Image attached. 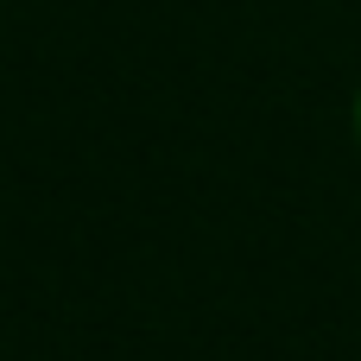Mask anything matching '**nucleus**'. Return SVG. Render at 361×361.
Masks as SVG:
<instances>
[{
  "mask_svg": "<svg viewBox=\"0 0 361 361\" xmlns=\"http://www.w3.org/2000/svg\"><path fill=\"white\" fill-rule=\"evenodd\" d=\"M355 146H361V89H355Z\"/></svg>",
  "mask_w": 361,
  "mask_h": 361,
  "instance_id": "nucleus-1",
  "label": "nucleus"
}]
</instances>
